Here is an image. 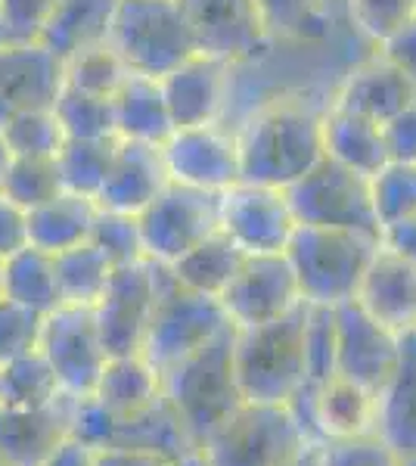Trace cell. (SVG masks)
<instances>
[{"label":"cell","instance_id":"obj_28","mask_svg":"<svg viewBox=\"0 0 416 466\" xmlns=\"http://www.w3.org/2000/svg\"><path fill=\"white\" fill-rule=\"evenodd\" d=\"M106 417L116 420L137 417L162 398V377L143 355H118L109 358L90 392Z\"/></svg>","mask_w":416,"mask_h":466},{"label":"cell","instance_id":"obj_33","mask_svg":"<svg viewBox=\"0 0 416 466\" xmlns=\"http://www.w3.org/2000/svg\"><path fill=\"white\" fill-rule=\"evenodd\" d=\"M66 392L59 389L50 364L37 349L0 364V404L10 408H41Z\"/></svg>","mask_w":416,"mask_h":466},{"label":"cell","instance_id":"obj_13","mask_svg":"<svg viewBox=\"0 0 416 466\" xmlns=\"http://www.w3.org/2000/svg\"><path fill=\"white\" fill-rule=\"evenodd\" d=\"M168 177L199 190L224 193L239 184L237 127L227 122L178 127L162 144Z\"/></svg>","mask_w":416,"mask_h":466},{"label":"cell","instance_id":"obj_6","mask_svg":"<svg viewBox=\"0 0 416 466\" xmlns=\"http://www.w3.org/2000/svg\"><path fill=\"white\" fill-rule=\"evenodd\" d=\"M308 441L289 404L243 401L199 445L208 466H283Z\"/></svg>","mask_w":416,"mask_h":466},{"label":"cell","instance_id":"obj_24","mask_svg":"<svg viewBox=\"0 0 416 466\" xmlns=\"http://www.w3.org/2000/svg\"><path fill=\"white\" fill-rule=\"evenodd\" d=\"M376 435V395L364 386L332 377L311 404V441H351Z\"/></svg>","mask_w":416,"mask_h":466},{"label":"cell","instance_id":"obj_8","mask_svg":"<svg viewBox=\"0 0 416 466\" xmlns=\"http://www.w3.org/2000/svg\"><path fill=\"white\" fill-rule=\"evenodd\" d=\"M286 199L299 224L330 230H354L382 239V228L373 212L370 177L323 156L320 162L286 187Z\"/></svg>","mask_w":416,"mask_h":466},{"label":"cell","instance_id":"obj_52","mask_svg":"<svg viewBox=\"0 0 416 466\" xmlns=\"http://www.w3.org/2000/svg\"><path fill=\"white\" fill-rule=\"evenodd\" d=\"M283 466H323V441H305Z\"/></svg>","mask_w":416,"mask_h":466},{"label":"cell","instance_id":"obj_55","mask_svg":"<svg viewBox=\"0 0 416 466\" xmlns=\"http://www.w3.org/2000/svg\"><path fill=\"white\" fill-rule=\"evenodd\" d=\"M398 466H416V457H404V461H398Z\"/></svg>","mask_w":416,"mask_h":466},{"label":"cell","instance_id":"obj_21","mask_svg":"<svg viewBox=\"0 0 416 466\" xmlns=\"http://www.w3.org/2000/svg\"><path fill=\"white\" fill-rule=\"evenodd\" d=\"M168 184L171 177L165 168L162 147L118 137L109 175L96 193V206L122 215H140Z\"/></svg>","mask_w":416,"mask_h":466},{"label":"cell","instance_id":"obj_22","mask_svg":"<svg viewBox=\"0 0 416 466\" xmlns=\"http://www.w3.org/2000/svg\"><path fill=\"white\" fill-rule=\"evenodd\" d=\"M376 439L398 461L416 457V333L401 336V358L376 395Z\"/></svg>","mask_w":416,"mask_h":466},{"label":"cell","instance_id":"obj_4","mask_svg":"<svg viewBox=\"0 0 416 466\" xmlns=\"http://www.w3.org/2000/svg\"><path fill=\"white\" fill-rule=\"evenodd\" d=\"M376 249L380 239L367 233L299 224L283 255L292 265L301 302L339 305L354 299Z\"/></svg>","mask_w":416,"mask_h":466},{"label":"cell","instance_id":"obj_3","mask_svg":"<svg viewBox=\"0 0 416 466\" xmlns=\"http://www.w3.org/2000/svg\"><path fill=\"white\" fill-rule=\"evenodd\" d=\"M233 336H237V327L230 323L215 339L199 345L162 373V395L178 410L196 448L243 404L237 367H233Z\"/></svg>","mask_w":416,"mask_h":466},{"label":"cell","instance_id":"obj_31","mask_svg":"<svg viewBox=\"0 0 416 466\" xmlns=\"http://www.w3.org/2000/svg\"><path fill=\"white\" fill-rule=\"evenodd\" d=\"M4 299L41 314V318L56 305H63L53 255L25 246V249L13 252L10 258H4Z\"/></svg>","mask_w":416,"mask_h":466},{"label":"cell","instance_id":"obj_1","mask_svg":"<svg viewBox=\"0 0 416 466\" xmlns=\"http://www.w3.org/2000/svg\"><path fill=\"white\" fill-rule=\"evenodd\" d=\"M239 180L286 190L323 159L320 112L292 100L255 109L237 125Z\"/></svg>","mask_w":416,"mask_h":466},{"label":"cell","instance_id":"obj_9","mask_svg":"<svg viewBox=\"0 0 416 466\" xmlns=\"http://www.w3.org/2000/svg\"><path fill=\"white\" fill-rule=\"evenodd\" d=\"M143 255L156 265H171L199 239L221 228V193L171 180L137 215Z\"/></svg>","mask_w":416,"mask_h":466},{"label":"cell","instance_id":"obj_27","mask_svg":"<svg viewBox=\"0 0 416 466\" xmlns=\"http://www.w3.org/2000/svg\"><path fill=\"white\" fill-rule=\"evenodd\" d=\"M112 118H116V137L122 140L162 147L174 131L158 78L137 72H127L112 94Z\"/></svg>","mask_w":416,"mask_h":466},{"label":"cell","instance_id":"obj_50","mask_svg":"<svg viewBox=\"0 0 416 466\" xmlns=\"http://www.w3.org/2000/svg\"><path fill=\"white\" fill-rule=\"evenodd\" d=\"M380 243L395 249L398 255H404V258L416 261V218H407V221H398V224H391V228H385Z\"/></svg>","mask_w":416,"mask_h":466},{"label":"cell","instance_id":"obj_57","mask_svg":"<svg viewBox=\"0 0 416 466\" xmlns=\"http://www.w3.org/2000/svg\"><path fill=\"white\" fill-rule=\"evenodd\" d=\"M0 466H10V463H4V461H0Z\"/></svg>","mask_w":416,"mask_h":466},{"label":"cell","instance_id":"obj_38","mask_svg":"<svg viewBox=\"0 0 416 466\" xmlns=\"http://www.w3.org/2000/svg\"><path fill=\"white\" fill-rule=\"evenodd\" d=\"M125 75H127V66L122 63V56L112 50L109 41L63 59V85L85 90V94L112 96L118 90V85L125 81Z\"/></svg>","mask_w":416,"mask_h":466},{"label":"cell","instance_id":"obj_43","mask_svg":"<svg viewBox=\"0 0 416 466\" xmlns=\"http://www.w3.org/2000/svg\"><path fill=\"white\" fill-rule=\"evenodd\" d=\"M37 333H41V314L0 296V364L37 349Z\"/></svg>","mask_w":416,"mask_h":466},{"label":"cell","instance_id":"obj_7","mask_svg":"<svg viewBox=\"0 0 416 466\" xmlns=\"http://www.w3.org/2000/svg\"><path fill=\"white\" fill-rule=\"evenodd\" d=\"M227 327H230V318L224 314L218 299L180 287L171 277V270L158 265L156 308L147 329V342H143L140 351L156 367L158 377L199 345L215 339Z\"/></svg>","mask_w":416,"mask_h":466},{"label":"cell","instance_id":"obj_25","mask_svg":"<svg viewBox=\"0 0 416 466\" xmlns=\"http://www.w3.org/2000/svg\"><path fill=\"white\" fill-rule=\"evenodd\" d=\"M320 134H323V156L345 168L373 177L389 162V149L382 140V125L370 122L351 109L332 106L320 112Z\"/></svg>","mask_w":416,"mask_h":466},{"label":"cell","instance_id":"obj_49","mask_svg":"<svg viewBox=\"0 0 416 466\" xmlns=\"http://www.w3.org/2000/svg\"><path fill=\"white\" fill-rule=\"evenodd\" d=\"M94 466H171V461L147 451H127V448H96Z\"/></svg>","mask_w":416,"mask_h":466},{"label":"cell","instance_id":"obj_18","mask_svg":"<svg viewBox=\"0 0 416 466\" xmlns=\"http://www.w3.org/2000/svg\"><path fill=\"white\" fill-rule=\"evenodd\" d=\"M75 398L63 395L41 408L0 404V461L10 466H44L72 439Z\"/></svg>","mask_w":416,"mask_h":466},{"label":"cell","instance_id":"obj_17","mask_svg":"<svg viewBox=\"0 0 416 466\" xmlns=\"http://www.w3.org/2000/svg\"><path fill=\"white\" fill-rule=\"evenodd\" d=\"M174 131L193 125L227 122L233 96V66L218 56L196 54L165 78H158Z\"/></svg>","mask_w":416,"mask_h":466},{"label":"cell","instance_id":"obj_19","mask_svg":"<svg viewBox=\"0 0 416 466\" xmlns=\"http://www.w3.org/2000/svg\"><path fill=\"white\" fill-rule=\"evenodd\" d=\"M358 302L376 323L395 336L416 329V261L380 243L354 292Z\"/></svg>","mask_w":416,"mask_h":466},{"label":"cell","instance_id":"obj_26","mask_svg":"<svg viewBox=\"0 0 416 466\" xmlns=\"http://www.w3.org/2000/svg\"><path fill=\"white\" fill-rule=\"evenodd\" d=\"M118 0H56L37 44L63 63L75 54L109 41Z\"/></svg>","mask_w":416,"mask_h":466},{"label":"cell","instance_id":"obj_34","mask_svg":"<svg viewBox=\"0 0 416 466\" xmlns=\"http://www.w3.org/2000/svg\"><path fill=\"white\" fill-rule=\"evenodd\" d=\"M116 144H118V137L63 140V147H59V153H56V168H59V177H63V190L96 199L106 175H109Z\"/></svg>","mask_w":416,"mask_h":466},{"label":"cell","instance_id":"obj_59","mask_svg":"<svg viewBox=\"0 0 416 466\" xmlns=\"http://www.w3.org/2000/svg\"><path fill=\"white\" fill-rule=\"evenodd\" d=\"M413 4H416V0H413Z\"/></svg>","mask_w":416,"mask_h":466},{"label":"cell","instance_id":"obj_56","mask_svg":"<svg viewBox=\"0 0 416 466\" xmlns=\"http://www.w3.org/2000/svg\"><path fill=\"white\" fill-rule=\"evenodd\" d=\"M0 296H4V258H0Z\"/></svg>","mask_w":416,"mask_h":466},{"label":"cell","instance_id":"obj_15","mask_svg":"<svg viewBox=\"0 0 416 466\" xmlns=\"http://www.w3.org/2000/svg\"><path fill=\"white\" fill-rule=\"evenodd\" d=\"M218 302L233 327H259L292 311L301 302V292L289 258L283 252H268L246 255Z\"/></svg>","mask_w":416,"mask_h":466},{"label":"cell","instance_id":"obj_5","mask_svg":"<svg viewBox=\"0 0 416 466\" xmlns=\"http://www.w3.org/2000/svg\"><path fill=\"white\" fill-rule=\"evenodd\" d=\"M109 44L127 72L165 78L199 54L196 35L178 0H118Z\"/></svg>","mask_w":416,"mask_h":466},{"label":"cell","instance_id":"obj_23","mask_svg":"<svg viewBox=\"0 0 416 466\" xmlns=\"http://www.w3.org/2000/svg\"><path fill=\"white\" fill-rule=\"evenodd\" d=\"M413 96H416L413 81L380 54L348 72L345 85L336 96V106L358 112V116H364L376 125H385Z\"/></svg>","mask_w":416,"mask_h":466},{"label":"cell","instance_id":"obj_32","mask_svg":"<svg viewBox=\"0 0 416 466\" xmlns=\"http://www.w3.org/2000/svg\"><path fill=\"white\" fill-rule=\"evenodd\" d=\"M53 265H56V287L63 305L87 308L96 305V299L103 296L106 283L112 277V268H116L90 239L66 252H56L53 255Z\"/></svg>","mask_w":416,"mask_h":466},{"label":"cell","instance_id":"obj_54","mask_svg":"<svg viewBox=\"0 0 416 466\" xmlns=\"http://www.w3.org/2000/svg\"><path fill=\"white\" fill-rule=\"evenodd\" d=\"M13 159V153L6 149V140H4V134H0V184H4V175H6V165H10Z\"/></svg>","mask_w":416,"mask_h":466},{"label":"cell","instance_id":"obj_53","mask_svg":"<svg viewBox=\"0 0 416 466\" xmlns=\"http://www.w3.org/2000/svg\"><path fill=\"white\" fill-rule=\"evenodd\" d=\"M171 466H208V463H206V457H202L199 451H190V454H184L180 461H174Z\"/></svg>","mask_w":416,"mask_h":466},{"label":"cell","instance_id":"obj_37","mask_svg":"<svg viewBox=\"0 0 416 466\" xmlns=\"http://www.w3.org/2000/svg\"><path fill=\"white\" fill-rule=\"evenodd\" d=\"M370 193H373V212L382 230L416 218V162H385L370 177Z\"/></svg>","mask_w":416,"mask_h":466},{"label":"cell","instance_id":"obj_51","mask_svg":"<svg viewBox=\"0 0 416 466\" xmlns=\"http://www.w3.org/2000/svg\"><path fill=\"white\" fill-rule=\"evenodd\" d=\"M44 466H94V448L81 445L78 439H69L56 448V454Z\"/></svg>","mask_w":416,"mask_h":466},{"label":"cell","instance_id":"obj_40","mask_svg":"<svg viewBox=\"0 0 416 466\" xmlns=\"http://www.w3.org/2000/svg\"><path fill=\"white\" fill-rule=\"evenodd\" d=\"M90 243H94L116 268L147 258V255H143L137 215H122V212L100 208L94 221V230H90Z\"/></svg>","mask_w":416,"mask_h":466},{"label":"cell","instance_id":"obj_2","mask_svg":"<svg viewBox=\"0 0 416 466\" xmlns=\"http://www.w3.org/2000/svg\"><path fill=\"white\" fill-rule=\"evenodd\" d=\"M305 318L308 302H299L283 318L237 327L233 367L243 401L289 404L305 382Z\"/></svg>","mask_w":416,"mask_h":466},{"label":"cell","instance_id":"obj_45","mask_svg":"<svg viewBox=\"0 0 416 466\" xmlns=\"http://www.w3.org/2000/svg\"><path fill=\"white\" fill-rule=\"evenodd\" d=\"M389 162H416V96L382 125Z\"/></svg>","mask_w":416,"mask_h":466},{"label":"cell","instance_id":"obj_47","mask_svg":"<svg viewBox=\"0 0 416 466\" xmlns=\"http://www.w3.org/2000/svg\"><path fill=\"white\" fill-rule=\"evenodd\" d=\"M380 54L389 59L391 66H398V69L416 85V13L398 28L395 35L385 37L380 44Z\"/></svg>","mask_w":416,"mask_h":466},{"label":"cell","instance_id":"obj_41","mask_svg":"<svg viewBox=\"0 0 416 466\" xmlns=\"http://www.w3.org/2000/svg\"><path fill=\"white\" fill-rule=\"evenodd\" d=\"M56 0H0V41L37 44Z\"/></svg>","mask_w":416,"mask_h":466},{"label":"cell","instance_id":"obj_44","mask_svg":"<svg viewBox=\"0 0 416 466\" xmlns=\"http://www.w3.org/2000/svg\"><path fill=\"white\" fill-rule=\"evenodd\" d=\"M323 466H398V457L376 435L351 441H327Z\"/></svg>","mask_w":416,"mask_h":466},{"label":"cell","instance_id":"obj_12","mask_svg":"<svg viewBox=\"0 0 416 466\" xmlns=\"http://www.w3.org/2000/svg\"><path fill=\"white\" fill-rule=\"evenodd\" d=\"M190 22L199 54L246 66L268 54L270 35L259 0H178Z\"/></svg>","mask_w":416,"mask_h":466},{"label":"cell","instance_id":"obj_16","mask_svg":"<svg viewBox=\"0 0 416 466\" xmlns=\"http://www.w3.org/2000/svg\"><path fill=\"white\" fill-rule=\"evenodd\" d=\"M401 358V336L376 323L354 299L336 305V367L339 377L380 395Z\"/></svg>","mask_w":416,"mask_h":466},{"label":"cell","instance_id":"obj_46","mask_svg":"<svg viewBox=\"0 0 416 466\" xmlns=\"http://www.w3.org/2000/svg\"><path fill=\"white\" fill-rule=\"evenodd\" d=\"M259 4L264 19H268L270 35H289L299 32L311 19V13L317 10L320 0H259Z\"/></svg>","mask_w":416,"mask_h":466},{"label":"cell","instance_id":"obj_29","mask_svg":"<svg viewBox=\"0 0 416 466\" xmlns=\"http://www.w3.org/2000/svg\"><path fill=\"white\" fill-rule=\"evenodd\" d=\"M96 212H100L96 199L72 190L56 193L53 199L28 208V246L56 255L87 243Z\"/></svg>","mask_w":416,"mask_h":466},{"label":"cell","instance_id":"obj_39","mask_svg":"<svg viewBox=\"0 0 416 466\" xmlns=\"http://www.w3.org/2000/svg\"><path fill=\"white\" fill-rule=\"evenodd\" d=\"M0 134L13 156H56L63 147V127L50 109H25L0 122Z\"/></svg>","mask_w":416,"mask_h":466},{"label":"cell","instance_id":"obj_30","mask_svg":"<svg viewBox=\"0 0 416 466\" xmlns=\"http://www.w3.org/2000/svg\"><path fill=\"white\" fill-rule=\"evenodd\" d=\"M243 258H246V252L218 228L215 233H208L206 239H199L193 249H187L180 258H174L171 265H165V268L171 270V277L180 287L202 292V296H211V299H221V292L230 287V280L237 277Z\"/></svg>","mask_w":416,"mask_h":466},{"label":"cell","instance_id":"obj_42","mask_svg":"<svg viewBox=\"0 0 416 466\" xmlns=\"http://www.w3.org/2000/svg\"><path fill=\"white\" fill-rule=\"evenodd\" d=\"M348 6H351L354 25L376 44L395 35L416 13L413 0H348Z\"/></svg>","mask_w":416,"mask_h":466},{"label":"cell","instance_id":"obj_36","mask_svg":"<svg viewBox=\"0 0 416 466\" xmlns=\"http://www.w3.org/2000/svg\"><path fill=\"white\" fill-rule=\"evenodd\" d=\"M0 193L25 212L63 193L56 156H13L10 165H6Z\"/></svg>","mask_w":416,"mask_h":466},{"label":"cell","instance_id":"obj_11","mask_svg":"<svg viewBox=\"0 0 416 466\" xmlns=\"http://www.w3.org/2000/svg\"><path fill=\"white\" fill-rule=\"evenodd\" d=\"M158 292V265L149 258L112 268L103 296L94 305V318L100 327L106 355H140L147 342V329L153 320Z\"/></svg>","mask_w":416,"mask_h":466},{"label":"cell","instance_id":"obj_60","mask_svg":"<svg viewBox=\"0 0 416 466\" xmlns=\"http://www.w3.org/2000/svg\"><path fill=\"white\" fill-rule=\"evenodd\" d=\"M0 44H4V41H0Z\"/></svg>","mask_w":416,"mask_h":466},{"label":"cell","instance_id":"obj_14","mask_svg":"<svg viewBox=\"0 0 416 466\" xmlns=\"http://www.w3.org/2000/svg\"><path fill=\"white\" fill-rule=\"evenodd\" d=\"M299 228L286 190L259 184H233L221 193V230L246 255L286 252Z\"/></svg>","mask_w":416,"mask_h":466},{"label":"cell","instance_id":"obj_58","mask_svg":"<svg viewBox=\"0 0 416 466\" xmlns=\"http://www.w3.org/2000/svg\"><path fill=\"white\" fill-rule=\"evenodd\" d=\"M413 333H416V329H413Z\"/></svg>","mask_w":416,"mask_h":466},{"label":"cell","instance_id":"obj_48","mask_svg":"<svg viewBox=\"0 0 416 466\" xmlns=\"http://www.w3.org/2000/svg\"><path fill=\"white\" fill-rule=\"evenodd\" d=\"M28 246V212L0 193V258Z\"/></svg>","mask_w":416,"mask_h":466},{"label":"cell","instance_id":"obj_35","mask_svg":"<svg viewBox=\"0 0 416 466\" xmlns=\"http://www.w3.org/2000/svg\"><path fill=\"white\" fill-rule=\"evenodd\" d=\"M53 116L63 127L66 140H96L116 137V118H112V96H96L75 90L69 85L59 87Z\"/></svg>","mask_w":416,"mask_h":466},{"label":"cell","instance_id":"obj_20","mask_svg":"<svg viewBox=\"0 0 416 466\" xmlns=\"http://www.w3.org/2000/svg\"><path fill=\"white\" fill-rule=\"evenodd\" d=\"M63 87V63L44 44H0V122L25 109H50Z\"/></svg>","mask_w":416,"mask_h":466},{"label":"cell","instance_id":"obj_10","mask_svg":"<svg viewBox=\"0 0 416 466\" xmlns=\"http://www.w3.org/2000/svg\"><path fill=\"white\" fill-rule=\"evenodd\" d=\"M37 351L50 364L59 389L72 398L94 392L106 360H109L94 308L87 305H56L50 314H44Z\"/></svg>","mask_w":416,"mask_h":466}]
</instances>
